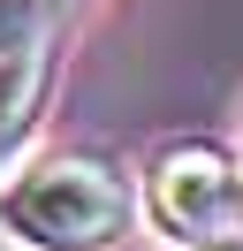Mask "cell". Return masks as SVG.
Masks as SVG:
<instances>
[{
	"mask_svg": "<svg viewBox=\"0 0 243 251\" xmlns=\"http://www.w3.org/2000/svg\"><path fill=\"white\" fill-rule=\"evenodd\" d=\"M137 221V190L99 152H53L0 190V228L30 251H114Z\"/></svg>",
	"mask_w": 243,
	"mask_h": 251,
	"instance_id": "obj_1",
	"label": "cell"
},
{
	"mask_svg": "<svg viewBox=\"0 0 243 251\" xmlns=\"http://www.w3.org/2000/svg\"><path fill=\"white\" fill-rule=\"evenodd\" d=\"M236 213H243V175H236Z\"/></svg>",
	"mask_w": 243,
	"mask_h": 251,
	"instance_id": "obj_5",
	"label": "cell"
},
{
	"mask_svg": "<svg viewBox=\"0 0 243 251\" xmlns=\"http://www.w3.org/2000/svg\"><path fill=\"white\" fill-rule=\"evenodd\" d=\"M190 251H243V236H220V228H213V236H197Z\"/></svg>",
	"mask_w": 243,
	"mask_h": 251,
	"instance_id": "obj_4",
	"label": "cell"
},
{
	"mask_svg": "<svg viewBox=\"0 0 243 251\" xmlns=\"http://www.w3.org/2000/svg\"><path fill=\"white\" fill-rule=\"evenodd\" d=\"M46 16H53V0H0V61H23V53H38Z\"/></svg>",
	"mask_w": 243,
	"mask_h": 251,
	"instance_id": "obj_3",
	"label": "cell"
},
{
	"mask_svg": "<svg viewBox=\"0 0 243 251\" xmlns=\"http://www.w3.org/2000/svg\"><path fill=\"white\" fill-rule=\"evenodd\" d=\"M145 205L152 221H160L175 244H197V236H213L228 221V205H236V168H228L220 145H167L160 160H152L145 175Z\"/></svg>",
	"mask_w": 243,
	"mask_h": 251,
	"instance_id": "obj_2",
	"label": "cell"
}]
</instances>
